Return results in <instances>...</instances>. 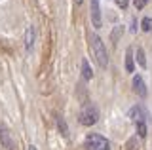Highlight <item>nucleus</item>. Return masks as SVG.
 Segmentation results:
<instances>
[{
  "label": "nucleus",
  "instance_id": "1",
  "mask_svg": "<svg viewBox=\"0 0 152 150\" xmlns=\"http://www.w3.org/2000/svg\"><path fill=\"white\" fill-rule=\"evenodd\" d=\"M91 50H93V53H95V59H97L99 67H101V68H107V65H108L107 48H104L103 40L99 38L97 34H91Z\"/></svg>",
  "mask_w": 152,
  "mask_h": 150
},
{
  "label": "nucleus",
  "instance_id": "2",
  "mask_svg": "<svg viewBox=\"0 0 152 150\" xmlns=\"http://www.w3.org/2000/svg\"><path fill=\"white\" fill-rule=\"evenodd\" d=\"M86 150H110V143L99 133H88L84 139Z\"/></svg>",
  "mask_w": 152,
  "mask_h": 150
},
{
  "label": "nucleus",
  "instance_id": "3",
  "mask_svg": "<svg viewBox=\"0 0 152 150\" xmlns=\"http://www.w3.org/2000/svg\"><path fill=\"white\" fill-rule=\"evenodd\" d=\"M78 120H80V124H82V125H93V124H97V120H99V110H97V106L91 105V103L84 105V108L80 110Z\"/></svg>",
  "mask_w": 152,
  "mask_h": 150
},
{
  "label": "nucleus",
  "instance_id": "4",
  "mask_svg": "<svg viewBox=\"0 0 152 150\" xmlns=\"http://www.w3.org/2000/svg\"><path fill=\"white\" fill-rule=\"evenodd\" d=\"M129 118H131L133 124H141V122L146 124V120H148V112L145 110L142 105H137V106H133V108L129 110Z\"/></svg>",
  "mask_w": 152,
  "mask_h": 150
},
{
  "label": "nucleus",
  "instance_id": "5",
  "mask_svg": "<svg viewBox=\"0 0 152 150\" xmlns=\"http://www.w3.org/2000/svg\"><path fill=\"white\" fill-rule=\"evenodd\" d=\"M89 12H91V21H93V27H95V29H101L103 19H101V8H99V0H91Z\"/></svg>",
  "mask_w": 152,
  "mask_h": 150
},
{
  "label": "nucleus",
  "instance_id": "6",
  "mask_svg": "<svg viewBox=\"0 0 152 150\" xmlns=\"http://www.w3.org/2000/svg\"><path fill=\"white\" fill-rule=\"evenodd\" d=\"M133 90H135V93L141 97V99H145L146 93H148V91H146V84H145V80H142L139 74L133 76Z\"/></svg>",
  "mask_w": 152,
  "mask_h": 150
},
{
  "label": "nucleus",
  "instance_id": "7",
  "mask_svg": "<svg viewBox=\"0 0 152 150\" xmlns=\"http://www.w3.org/2000/svg\"><path fill=\"white\" fill-rule=\"evenodd\" d=\"M0 143H2V146L6 150L15 148V143H13V139H12V133H10L6 127H0Z\"/></svg>",
  "mask_w": 152,
  "mask_h": 150
},
{
  "label": "nucleus",
  "instance_id": "8",
  "mask_svg": "<svg viewBox=\"0 0 152 150\" xmlns=\"http://www.w3.org/2000/svg\"><path fill=\"white\" fill-rule=\"evenodd\" d=\"M34 27H27V31H25V48L31 51L32 50V46H34Z\"/></svg>",
  "mask_w": 152,
  "mask_h": 150
},
{
  "label": "nucleus",
  "instance_id": "9",
  "mask_svg": "<svg viewBox=\"0 0 152 150\" xmlns=\"http://www.w3.org/2000/svg\"><path fill=\"white\" fill-rule=\"evenodd\" d=\"M126 70L127 72H133V70H135V65H133V48L126 50Z\"/></svg>",
  "mask_w": 152,
  "mask_h": 150
},
{
  "label": "nucleus",
  "instance_id": "10",
  "mask_svg": "<svg viewBox=\"0 0 152 150\" xmlns=\"http://www.w3.org/2000/svg\"><path fill=\"white\" fill-rule=\"evenodd\" d=\"M82 76H84V80H91V76H93L91 68H89L88 59H84V61H82Z\"/></svg>",
  "mask_w": 152,
  "mask_h": 150
},
{
  "label": "nucleus",
  "instance_id": "11",
  "mask_svg": "<svg viewBox=\"0 0 152 150\" xmlns=\"http://www.w3.org/2000/svg\"><path fill=\"white\" fill-rule=\"evenodd\" d=\"M137 63L141 65V68H146V57H145V50L142 48H137Z\"/></svg>",
  "mask_w": 152,
  "mask_h": 150
},
{
  "label": "nucleus",
  "instance_id": "12",
  "mask_svg": "<svg viewBox=\"0 0 152 150\" xmlns=\"http://www.w3.org/2000/svg\"><path fill=\"white\" fill-rule=\"evenodd\" d=\"M135 129H137V135H139L141 139L146 137V124H145V122H141V124H135Z\"/></svg>",
  "mask_w": 152,
  "mask_h": 150
},
{
  "label": "nucleus",
  "instance_id": "13",
  "mask_svg": "<svg viewBox=\"0 0 152 150\" xmlns=\"http://www.w3.org/2000/svg\"><path fill=\"white\" fill-rule=\"evenodd\" d=\"M57 125H59V129H61V133H63V137H69V129H66V124H65V120L61 118H57Z\"/></svg>",
  "mask_w": 152,
  "mask_h": 150
},
{
  "label": "nucleus",
  "instance_id": "14",
  "mask_svg": "<svg viewBox=\"0 0 152 150\" xmlns=\"http://www.w3.org/2000/svg\"><path fill=\"white\" fill-rule=\"evenodd\" d=\"M141 25H142V31H145V32H150L152 31V19H150V17H145Z\"/></svg>",
  "mask_w": 152,
  "mask_h": 150
},
{
  "label": "nucleus",
  "instance_id": "15",
  "mask_svg": "<svg viewBox=\"0 0 152 150\" xmlns=\"http://www.w3.org/2000/svg\"><path fill=\"white\" fill-rule=\"evenodd\" d=\"M146 2H148V0H133V4H135L137 10H142V8L146 6Z\"/></svg>",
  "mask_w": 152,
  "mask_h": 150
},
{
  "label": "nucleus",
  "instance_id": "16",
  "mask_svg": "<svg viewBox=\"0 0 152 150\" xmlns=\"http://www.w3.org/2000/svg\"><path fill=\"white\" fill-rule=\"evenodd\" d=\"M120 32H124L122 27H116V29H114V32H112V40H114V44H116V40H118V36H120Z\"/></svg>",
  "mask_w": 152,
  "mask_h": 150
},
{
  "label": "nucleus",
  "instance_id": "17",
  "mask_svg": "<svg viewBox=\"0 0 152 150\" xmlns=\"http://www.w3.org/2000/svg\"><path fill=\"white\" fill-rule=\"evenodd\" d=\"M116 4H118V8L126 10V8H127V4H129V0H116Z\"/></svg>",
  "mask_w": 152,
  "mask_h": 150
},
{
  "label": "nucleus",
  "instance_id": "18",
  "mask_svg": "<svg viewBox=\"0 0 152 150\" xmlns=\"http://www.w3.org/2000/svg\"><path fill=\"white\" fill-rule=\"evenodd\" d=\"M27 150H36V146H32V144H31V146H27Z\"/></svg>",
  "mask_w": 152,
  "mask_h": 150
}]
</instances>
